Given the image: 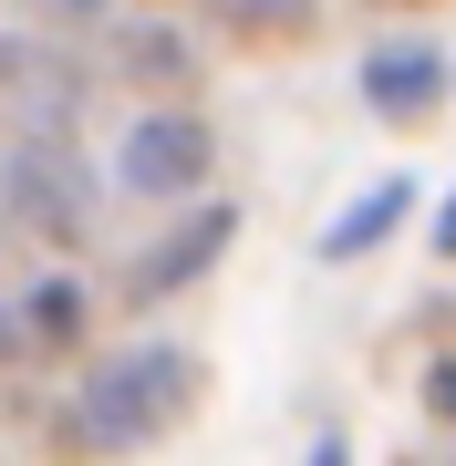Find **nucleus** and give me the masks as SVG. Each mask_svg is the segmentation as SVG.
<instances>
[{"label": "nucleus", "mask_w": 456, "mask_h": 466, "mask_svg": "<svg viewBox=\"0 0 456 466\" xmlns=\"http://www.w3.org/2000/svg\"><path fill=\"white\" fill-rule=\"evenodd\" d=\"M436 415L456 425V363H436Z\"/></svg>", "instance_id": "nucleus-8"}, {"label": "nucleus", "mask_w": 456, "mask_h": 466, "mask_svg": "<svg viewBox=\"0 0 456 466\" xmlns=\"http://www.w3.org/2000/svg\"><path fill=\"white\" fill-rule=\"evenodd\" d=\"M363 94L373 104H384V115H425V104H436L446 94V63H436V52H373V63H363Z\"/></svg>", "instance_id": "nucleus-3"}, {"label": "nucleus", "mask_w": 456, "mask_h": 466, "mask_svg": "<svg viewBox=\"0 0 456 466\" xmlns=\"http://www.w3.org/2000/svg\"><path fill=\"white\" fill-rule=\"evenodd\" d=\"M405 208H415L405 187H373V198H363L353 218H342V228L321 238V249H332V259H363V249H373V238H384V228H394V218H405Z\"/></svg>", "instance_id": "nucleus-6"}, {"label": "nucleus", "mask_w": 456, "mask_h": 466, "mask_svg": "<svg viewBox=\"0 0 456 466\" xmlns=\"http://www.w3.org/2000/svg\"><path fill=\"white\" fill-rule=\"evenodd\" d=\"M208 177H218V135L198 115H146L125 135V187L136 198H198Z\"/></svg>", "instance_id": "nucleus-2"}, {"label": "nucleus", "mask_w": 456, "mask_h": 466, "mask_svg": "<svg viewBox=\"0 0 456 466\" xmlns=\"http://www.w3.org/2000/svg\"><path fill=\"white\" fill-rule=\"evenodd\" d=\"M436 249H446V259H456V198H446V218H436Z\"/></svg>", "instance_id": "nucleus-9"}, {"label": "nucleus", "mask_w": 456, "mask_h": 466, "mask_svg": "<svg viewBox=\"0 0 456 466\" xmlns=\"http://www.w3.org/2000/svg\"><path fill=\"white\" fill-rule=\"evenodd\" d=\"M11 187L32 198V228H52V238H63V228H84V198L63 187V167H52V156H21V167H11Z\"/></svg>", "instance_id": "nucleus-4"}, {"label": "nucleus", "mask_w": 456, "mask_h": 466, "mask_svg": "<svg viewBox=\"0 0 456 466\" xmlns=\"http://www.w3.org/2000/svg\"><path fill=\"white\" fill-rule=\"evenodd\" d=\"M187 394H198V383H187V352H136V363L84 383L73 435H84V446H156V435L187 415Z\"/></svg>", "instance_id": "nucleus-1"}, {"label": "nucleus", "mask_w": 456, "mask_h": 466, "mask_svg": "<svg viewBox=\"0 0 456 466\" xmlns=\"http://www.w3.org/2000/svg\"><path fill=\"white\" fill-rule=\"evenodd\" d=\"M218 238H228V218L208 208V218H198V238H177V249H156V259L136 269V300H156V290H177L187 269H208V249H218Z\"/></svg>", "instance_id": "nucleus-5"}, {"label": "nucleus", "mask_w": 456, "mask_h": 466, "mask_svg": "<svg viewBox=\"0 0 456 466\" xmlns=\"http://www.w3.org/2000/svg\"><path fill=\"white\" fill-rule=\"evenodd\" d=\"M63 342H84V290H73V280H42L32 290V352H63Z\"/></svg>", "instance_id": "nucleus-7"}]
</instances>
